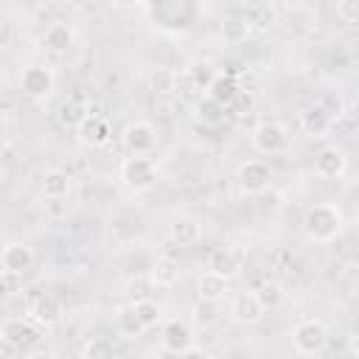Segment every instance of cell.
I'll list each match as a JSON object with an SVG mask.
<instances>
[{"label":"cell","mask_w":359,"mask_h":359,"mask_svg":"<svg viewBox=\"0 0 359 359\" xmlns=\"http://www.w3.org/2000/svg\"><path fill=\"white\" fill-rule=\"evenodd\" d=\"M73 42H76V34H73V25L70 22H53L45 31V36H42L45 50L53 53V56H65L73 48Z\"/></svg>","instance_id":"14"},{"label":"cell","mask_w":359,"mask_h":359,"mask_svg":"<svg viewBox=\"0 0 359 359\" xmlns=\"http://www.w3.org/2000/svg\"><path fill=\"white\" fill-rule=\"evenodd\" d=\"M216 320H219V300H205V297H199L196 306H194V323L202 325V328H208V325H213Z\"/></svg>","instance_id":"29"},{"label":"cell","mask_w":359,"mask_h":359,"mask_svg":"<svg viewBox=\"0 0 359 359\" xmlns=\"http://www.w3.org/2000/svg\"><path fill=\"white\" fill-rule=\"evenodd\" d=\"M149 84H151V90H154L157 95H171V93L177 90V73H174L171 67H157V70L151 73Z\"/></svg>","instance_id":"28"},{"label":"cell","mask_w":359,"mask_h":359,"mask_svg":"<svg viewBox=\"0 0 359 359\" xmlns=\"http://www.w3.org/2000/svg\"><path fill=\"white\" fill-rule=\"evenodd\" d=\"M247 31H250V22H247V20H238V17H230V20L222 25L224 39H230V42H238L241 36H247Z\"/></svg>","instance_id":"30"},{"label":"cell","mask_w":359,"mask_h":359,"mask_svg":"<svg viewBox=\"0 0 359 359\" xmlns=\"http://www.w3.org/2000/svg\"><path fill=\"white\" fill-rule=\"evenodd\" d=\"M70 194V174L62 168H50L42 174V196L45 199H65Z\"/></svg>","instance_id":"20"},{"label":"cell","mask_w":359,"mask_h":359,"mask_svg":"<svg viewBox=\"0 0 359 359\" xmlns=\"http://www.w3.org/2000/svg\"><path fill=\"white\" fill-rule=\"evenodd\" d=\"M238 188L244 194H261L269 188V180H272V168L264 163V160H247L238 165Z\"/></svg>","instance_id":"8"},{"label":"cell","mask_w":359,"mask_h":359,"mask_svg":"<svg viewBox=\"0 0 359 359\" xmlns=\"http://www.w3.org/2000/svg\"><path fill=\"white\" fill-rule=\"evenodd\" d=\"M224 115H227V107L216 104L210 95L199 98V104H196V118H199L202 123H208V126H219V123L224 121Z\"/></svg>","instance_id":"23"},{"label":"cell","mask_w":359,"mask_h":359,"mask_svg":"<svg viewBox=\"0 0 359 359\" xmlns=\"http://www.w3.org/2000/svg\"><path fill=\"white\" fill-rule=\"evenodd\" d=\"M76 129L84 146H104L109 140V123L101 115H87Z\"/></svg>","instance_id":"18"},{"label":"cell","mask_w":359,"mask_h":359,"mask_svg":"<svg viewBox=\"0 0 359 359\" xmlns=\"http://www.w3.org/2000/svg\"><path fill=\"white\" fill-rule=\"evenodd\" d=\"M238 93H241V87H238V81H236L230 73H224V76H213L210 84H208V95H210L216 104H222V107H230L233 98H236Z\"/></svg>","instance_id":"19"},{"label":"cell","mask_w":359,"mask_h":359,"mask_svg":"<svg viewBox=\"0 0 359 359\" xmlns=\"http://www.w3.org/2000/svg\"><path fill=\"white\" fill-rule=\"evenodd\" d=\"M115 328H118L123 337H140V334H143V325H140V320H137V314H135L132 306L118 309V314H115Z\"/></svg>","instance_id":"27"},{"label":"cell","mask_w":359,"mask_h":359,"mask_svg":"<svg viewBox=\"0 0 359 359\" xmlns=\"http://www.w3.org/2000/svg\"><path fill=\"white\" fill-rule=\"evenodd\" d=\"M180 275H182V269H180V264H177L171 255L154 258V264H151V269H149V280H151V286H157V289H171V286H177V283H180Z\"/></svg>","instance_id":"15"},{"label":"cell","mask_w":359,"mask_h":359,"mask_svg":"<svg viewBox=\"0 0 359 359\" xmlns=\"http://www.w3.org/2000/svg\"><path fill=\"white\" fill-rule=\"evenodd\" d=\"M112 6H118V8H135V6H140L143 0H109Z\"/></svg>","instance_id":"35"},{"label":"cell","mask_w":359,"mask_h":359,"mask_svg":"<svg viewBox=\"0 0 359 359\" xmlns=\"http://www.w3.org/2000/svg\"><path fill=\"white\" fill-rule=\"evenodd\" d=\"M121 180L132 194H143L157 182V163L149 154H129L121 163Z\"/></svg>","instance_id":"2"},{"label":"cell","mask_w":359,"mask_h":359,"mask_svg":"<svg viewBox=\"0 0 359 359\" xmlns=\"http://www.w3.org/2000/svg\"><path fill=\"white\" fill-rule=\"evenodd\" d=\"M345 165H348V160H345L342 149H337V146H325V149H320L317 157H314V171H317V177H323V180H337V177H342Z\"/></svg>","instance_id":"13"},{"label":"cell","mask_w":359,"mask_h":359,"mask_svg":"<svg viewBox=\"0 0 359 359\" xmlns=\"http://www.w3.org/2000/svg\"><path fill=\"white\" fill-rule=\"evenodd\" d=\"M90 112H87V107H84V101L79 98V95H70V98H65L62 104H59V112H56V118H59V123L62 126H79L84 118H87Z\"/></svg>","instance_id":"22"},{"label":"cell","mask_w":359,"mask_h":359,"mask_svg":"<svg viewBox=\"0 0 359 359\" xmlns=\"http://www.w3.org/2000/svg\"><path fill=\"white\" fill-rule=\"evenodd\" d=\"M132 309H135V314H137V320H140L143 331L154 328V325L163 320V309H160L154 300H149V297H143V300H135V303H132Z\"/></svg>","instance_id":"25"},{"label":"cell","mask_w":359,"mask_h":359,"mask_svg":"<svg viewBox=\"0 0 359 359\" xmlns=\"http://www.w3.org/2000/svg\"><path fill=\"white\" fill-rule=\"evenodd\" d=\"M20 351H17V345H11L3 334H0V359H6V356H17Z\"/></svg>","instance_id":"34"},{"label":"cell","mask_w":359,"mask_h":359,"mask_svg":"<svg viewBox=\"0 0 359 359\" xmlns=\"http://www.w3.org/2000/svg\"><path fill=\"white\" fill-rule=\"evenodd\" d=\"M53 84H56V79H53L50 67H45V65H28V67L22 70V76H20V87H22V93L31 95V98H45V95H50V93H53Z\"/></svg>","instance_id":"9"},{"label":"cell","mask_w":359,"mask_h":359,"mask_svg":"<svg viewBox=\"0 0 359 359\" xmlns=\"http://www.w3.org/2000/svg\"><path fill=\"white\" fill-rule=\"evenodd\" d=\"M331 123H334V115H331V109L323 101L320 104H311V107H306L300 112V126H303V132L309 137H325V132L331 129Z\"/></svg>","instance_id":"12"},{"label":"cell","mask_w":359,"mask_h":359,"mask_svg":"<svg viewBox=\"0 0 359 359\" xmlns=\"http://www.w3.org/2000/svg\"><path fill=\"white\" fill-rule=\"evenodd\" d=\"M160 342H163V351H165V353L182 356L185 348L191 345V328H188L185 323H180V320H171V323H165Z\"/></svg>","instance_id":"16"},{"label":"cell","mask_w":359,"mask_h":359,"mask_svg":"<svg viewBox=\"0 0 359 359\" xmlns=\"http://www.w3.org/2000/svg\"><path fill=\"white\" fill-rule=\"evenodd\" d=\"M264 317V306L258 300L255 292H238L233 300H230V320L238 323V325H252Z\"/></svg>","instance_id":"11"},{"label":"cell","mask_w":359,"mask_h":359,"mask_svg":"<svg viewBox=\"0 0 359 359\" xmlns=\"http://www.w3.org/2000/svg\"><path fill=\"white\" fill-rule=\"evenodd\" d=\"M337 17H342L348 25L356 22V0H337Z\"/></svg>","instance_id":"32"},{"label":"cell","mask_w":359,"mask_h":359,"mask_svg":"<svg viewBox=\"0 0 359 359\" xmlns=\"http://www.w3.org/2000/svg\"><path fill=\"white\" fill-rule=\"evenodd\" d=\"M0 266L8 272V275H25L31 266H34V252L28 244L22 241H8L3 250H0Z\"/></svg>","instance_id":"10"},{"label":"cell","mask_w":359,"mask_h":359,"mask_svg":"<svg viewBox=\"0 0 359 359\" xmlns=\"http://www.w3.org/2000/svg\"><path fill=\"white\" fill-rule=\"evenodd\" d=\"M255 294H258L264 311H266V309H278V306L283 303V297H286V292H283V286H280L278 280H264V283L255 289Z\"/></svg>","instance_id":"26"},{"label":"cell","mask_w":359,"mask_h":359,"mask_svg":"<svg viewBox=\"0 0 359 359\" xmlns=\"http://www.w3.org/2000/svg\"><path fill=\"white\" fill-rule=\"evenodd\" d=\"M292 345L300 356H320L328 345V328L323 320H303L292 331Z\"/></svg>","instance_id":"3"},{"label":"cell","mask_w":359,"mask_h":359,"mask_svg":"<svg viewBox=\"0 0 359 359\" xmlns=\"http://www.w3.org/2000/svg\"><path fill=\"white\" fill-rule=\"evenodd\" d=\"M157 146V129L149 121H132L123 129V149L129 154H151Z\"/></svg>","instance_id":"7"},{"label":"cell","mask_w":359,"mask_h":359,"mask_svg":"<svg viewBox=\"0 0 359 359\" xmlns=\"http://www.w3.org/2000/svg\"><path fill=\"white\" fill-rule=\"evenodd\" d=\"M252 146L261 154H283L289 149V132L278 121H264L252 132Z\"/></svg>","instance_id":"5"},{"label":"cell","mask_w":359,"mask_h":359,"mask_svg":"<svg viewBox=\"0 0 359 359\" xmlns=\"http://www.w3.org/2000/svg\"><path fill=\"white\" fill-rule=\"evenodd\" d=\"M196 294L205 297V300H222L227 294V278L216 275V272H202L199 280H196Z\"/></svg>","instance_id":"21"},{"label":"cell","mask_w":359,"mask_h":359,"mask_svg":"<svg viewBox=\"0 0 359 359\" xmlns=\"http://www.w3.org/2000/svg\"><path fill=\"white\" fill-rule=\"evenodd\" d=\"M0 269H3V266H0Z\"/></svg>","instance_id":"36"},{"label":"cell","mask_w":359,"mask_h":359,"mask_svg":"<svg viewBox=\"0 0 359 359\" xmlns=\"http://www.w3.org/2000/svg\"><path fill=\"white\" fill-rule=\"evenodd\" d=\"M25 317H31L36 325L48 328V325H56L59 317H62V303L56 294L50 292H36V294H28L25 300Z\"/></svg>","instance_id":"6"},{"label":"cell","mask_w":359,"mask_h":359,"mask_svg":"<svg viewBox=\"0 0 359 359\" xmlns=\"http://www.w3.org/2000/svg\"><path fill=\"white\" fill-rule=\"evenodd\" d=\"M238 266H241V258H238V252L233 247H216L208 255V269L222 275V278H227V280L238 272Z\"/></svg>","instance_id":"17"},{"label":"cell","mask_w":359,"mask_h":359,"mask_svg":"<svg viewBox=\"0 0 359 359\" xmlns=\"http://www.w3.org/2000/svg\"><path fill=\"white\" fill-rule=\"evenodd\" d=\"M107 353H112V342H107V339L87 342V348H84V356H107Z\"/></svg>","instance_id":"33"},{"label":"cell","mask_w":359,"mask_h":359,"mask_svg":"<svg viewBox=\"0 0 359 359\" xmlns=\"http://www.w3.org/2000/svg\"><path fill=\"white\" fill-rule=\"evenodd\" d=\"M342 224H345V216L337 205L331 202H320V205H311L306 210V219H303V230L311 241L317 244H328L334 241L339 233H342Z\"/></svg>","instance_id":"1"},{"label":"cell","mask_w":359,"mask_h":359,"mask_svg":"<svg viewBox=\"0 0 359 359\" xmlns=\"http://www.w3.org/2000/svg\"><path fill=\"white\" fill-rule=\"evenodd\" d=\"M0 334H3L11 345H17L20 353H28L34 345H39V339H42V325H36L31 317H11V320H6V323L0 325Z\"/></svg>","instance_id":"4"},{"label":"cell","mask_w":359,"mask_h":359,"mask_svg":"<svg viewBox=\"0 0 359 359\" xmlns=\"http://www.w3.org/2000/svg\"><path fill=\"white\" fill-rule=\"evenodd\" d=\"M213 76H216V73H210L208 65H194V67H191V79H194V84L202 87V90H208V84H210Z\"/></svg>","instance_id":"31"},{"label":"cell","mask_w":359,"mask_h":359,"mask_svg":"<svg viewBox=\"0 0 359 359\" xmlns=\"http://www.w3.org/2000/svg\"><path fill=\"white\" fill-rule=\"evenodd\" d=\"M168 236H171V241H174V244L188 247V244H194V241L199 238V224H196L194 219H177V222L171 224Z\"/></svg>","instance_id":"24"}]
</instances>
